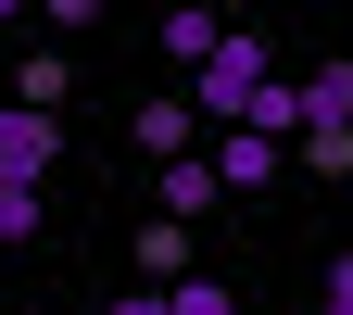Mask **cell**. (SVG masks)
<instances>
[{"label": "cell", "mask_w": 353, "mask_h": 315, "mask_svg": "<svg viewBox=\"0 0 353 315\" xmlns=\"http://www.w3.org/2000/svg\"><path fill=\"white\" fill-rule=\"evenodd\" d=\"M265 88H278V51H265V38H214V63L190 76V114H214V139H228V126H252L265 114Z\"/></svg>", "instance_id": "cell-1"}, {"label": "cell", "mask_w": 353, "mask_h": 315, "mask_svg": "<svg viewBox=\"0 0 353 315\" xmlns=\"http://www.w3.org/2000/svg\"><path fill=\"white\" fill-rule=\"evenodd\" d=\"M51 164H63V114H26V101H0V176H26V190H38Z\"/></svg>", "instance_id": "cell-2"}, {"label": "cell", "mask_w": 353, "mask_h": 315, "mask_svg": "<svg viewBox=\"0 0 353 315\" xmlns=\"http://www.w3.org/2000/svg\"><path fill=\"white\" fill-rule=\"evenodd\" d=\"M126 265H139V290H190V278H202V265H190V227H164V214L126 240Z\"/></svg>", "instance_id": "cell-3"}, {"label": "cell", "mask_w": 353, "mask_h": 315, "mask_svg": "<svg viewBox=\"0 0 353 315\" xmlns=\"http://www.w3.org/2000/svg\"><path fill=\"white\" fill-rule=\"evenodd\" d=\"M214 190H228V176H214V152H190V164H164L152 214H164V227H190V214H214Z\"/></svg>", "instance_id": "cell-4"}, {"label": "cell", "mask_w": 353, "mask_h": 315, "mask_svg": "<svg viewBox=\"0 0 353 315\" xmlns=\"http://www.w3.org/2000/svg\"><path fill=\"white\" fill-rule=\"evenodd\" d=\"M278 164H290V139H265V126H228V139H214V176H228V190H265Z\"/></svg>", "instance_id": "cell-5"}, {"label": "cell", "mask_w": 353, "mask_h": 315, "mask_svg": "<svg viewBox=\"0 0 353 315\" xmlns=\"http://www.w3.org/2000/svg\"><path fill=\"white\" fill-rule=\"evenodd\" d=\"M126 139H139L152 164H190V139H202V114H190V101H139V126H126Z\"/></svg>", "instance_id": "cell-6"}, {"label": "cell", "mask_w": 353, "mask_h": 315, "mask_svg": "<svg viewBox=\"0 0 353 315\" xmlns=\"http://www.w3.org/2000/svg\"><path fill=\"white\" fill-rule=\"evenodd\" d=\"M303 126H341V139H353V63H316V76H303Z\"/></svg>", "instance_id": "cell-7"}, {"label": "cell", "mask_w": 353, "mask_h": 315, "mask_svg": "<svg viewBox=\"0 0 353 315\" xmlns=\"http://www.w3.org/2000/svg\"><path fill=\"white\" fill-rule=\"evenodd\" d=\"M63 88H76V63H51V51L13 63V101H26V114H63Z\"/></svg>", "instance_id": "cell-8"}, {"label": "cell", "mask_w": 353, "mask_h": 315, "mask_svg": "<svg viewBox=\"0 0 353 315\" xmlns=\"http://www.w3.org/2000/svg\"><path fill=\"white\" fill-rule=\"evenodd\" d=\"M214 38H228V26H214V13H164V51H176V63H190V76L214 63Z\"/></svg>", "instance_id": "cell-9"}, {"label": "cell", "mask_w": 353, "mask_h": 315, "mask_svg": "<svg viewBox=\"0 0 353 315\" xmlns=\"http://www.w3.org/2000/svg\"><path fill=\"white\" fill-rule=\"evenodd\" d=\"M38 240V190H26V176H0V252H26Z\"/></svg>", "instance_id": "cell-10"}, {"label": "cell", "mask_w": 353, "mask_h": 315, "mask_svg": "<svg viewBox=\"0 0 353 315\" xmlns=\"http://www.w3.org/2000/svg\"><path fill=\"white\" fill-rule=\"evenodd\" d=\"M290 164H316V176H341V164H353V139H341V126H303V139H290Z\"/></svg>", "instance_id": "cell-11"}, {"label": "cell", "mask_w": 353, "mask_h": 315, "mask_svg": "<svg viewBox=\"0 0 353 315\" xmlns=\"http://www.w3.org/2000/svg\"><path fill=\"white\" fill-rule=\"evenodd\" d=\"M164 303H176V315H240V290H228V278H190V290H164Z\"/></svg>", "instance_id": "cell-12"}, {"label": "cell", "mask_w": 353, "mask_h": 315, "mask_svg": "<svg viewBox=\"0 0 353 315\" xmlns=\"http://www.w3.org/2000/svg\"><path fill=\"white\" fill-rule=\"evenodd\" d=\"M316 303H328V315H353V252H328V278H316Z\"/></svg>", "instance_id": "cell-13"}, {"label": "cell", "mask_w": 353, "mask_h": 315, "mask_svg": "<svg viewBox=\"0 0 353 315\" xmlns=\"http://www.w3.org/2000/svg\"><path fill=\"white\" fill-rule=\"evenodd\" d=\"M88 315H176L164 290H114V303H88Z\"/></svg>", "instance_id": "cell-14"}]
</instances>
